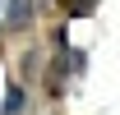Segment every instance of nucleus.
<instances>
[{
  "label": "nucleus",
  "instance_id": "2",
  "mask_svg": "<svg viewBox=\"0 0 120 115\" xmlns=\"http://www.w3.org/2000/svg\"><path fill=\"white\" fill-rule=\"evenodd\" d=\"M65 5H69V14H74V18H83L92 5H97V0H65Z\"/></svg>",
  "mask_w": 120,
  "mask_h": 115
},
{
  "label": "nucleus",
  "instance_id": "1",
  "mask_svg": "<svg viewBox=\"0 0 120 115\" xmlns=\"http://www.w3.org/2000/svg\"><path fill=\"white\" fill-rule=\"evenodd\" d=\"M9 23H14V28L28 23V0H14V5H9Z\"/></svg>",
  "mask_w": 120,
  "mask_h": 115
},
{
  "label": "nucleus",
  "instance_id": "3",
  "mask_svg": "<svg viewBox=\"0 0 120 115\" xmlns=\"http://www.w3.org/2000/svg\"><path fill=\"white\" fill-rule=\"evenodd\" d=\"M23 106V97H19V87H9V97H5V111H19Z\"/></svg>",
  "mask_w": 120,
  "mask_h": 115
}]
</instances>
